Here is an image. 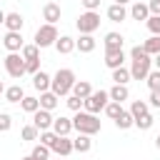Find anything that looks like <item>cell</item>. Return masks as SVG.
<instances>
[{"label":"cell","mask_w":160,"mask_h":160,"mask_svg":"<svg viewBox=\"0 0 160 160\" xmlns=\"http://www.w3.org/2000/svg\"><path fill=\"white\" fill-rule=\"evenodd\" d=\"M75 72L70 68H60L52 78H50V92H55L58 98H68L72 92V85H75Z\"/></svg>","instance_id":"cell-1"},{"label":"cell","mask_w":160,"mask_h":160,"mask_svg":"<svg viewBox=\"0 0 160 160\" xmlns=\"http://www.w3.org/2000/svg\"><path fill=\"white\" fill-rule=\"evenodd\" d=\"M72 120V130H78L80 135H95V132H100V128H102V122L98 120V115H92V112H85V110H80V112H75V118H70Z\"/></svg>","instance_id":"cell-2"},{"label":"cell","mask_w":160,"mask_h":160,"mask_svg":"<svg viewBox=\"0 0 160 160\" xmlns=\"http://www.w3.org/2000/svg\"><path fill=\"white\" fill-rule=\"evenodd\" d=\"M60 35H58V28L55 25H40L38 30H35V38H32V45L35 48H50V45H55V40H58Z\"/></svg>","instance_id":"cell-3"},{"label":"cell","mask_w":160,"mask_h":160,"mask_svg":"<svg viewBox=\"0 0 160 160\" xmlns=\"http://www.w3.org/2000/svg\"><path fill=\"white\" fill-rule=\"evenodd\" d=\"M110 102V95H108V90H92L85 100H82V108H85V112H92V115H98L100 110H105V105Z\"/></svg>","instance_id":"cell-4"},{"label":"cell","mask_w":160,"mask_h":160,"mask_svg":"<svg viewBox=\"0 0 160 160\" xmlns=\"http://www.w3.org/2000/svg\"><path fill=\"white\" fill-rule=\"evenodd\" d=\"M75 25H78L80 35H92V32L100 28V12H90V10H85V12H80V18L75 20Z\"/></svg>","instance_id":"cell-5"},{"label":"cell","mask_w":160,"mask_h":160,"mask_svg":"<svg viewBox=\"0 0 160 160\" xmlns=\"http://www.w3.org/2000/svg\"><path fill=\"white\" fill-rule=\"evenodd\" d=\"M128 70H130V80H145V78H148V72L152 70V58L145 52V55L135 58V60H132V65H130Z\"/></svg>","instance_id":"cell-6"},{"label":"cell","mask_w":160,"mask_h":160,"mask_svg":"<svg viewBox=\"0 0 160 160\" xmlns=\"http://www.w3.org/2000/svg\"><path fill=\"white\" fill-rule=\"evenodd\" d=\"M2 62H5V70H8L10 78L20 80V78L25 75V60H22L20 52H8V55L2 58Z\"/></svg>","instance_id":"cell-7"},{"label":"cell","mask_w":160,"mask_h":160,"mask_svg":"<svg viewBox=\"0 0 160 160\" xmlns=\"http://www.w3.org/2000/svg\"><path fill=\"white\" fill-rule=\"evenodd\" d=\"M52 112H48V110H35L32 112V125L42 132V130H52Z\"/></svg>","instance_id":"cell-8"},{"label":"cell","mask_w":160,"mask_h":160,"mask_svg":"<svg viewBox=\"0 0 160 160\" xmlns=\"http://www.w3.org/2000/svg\"><path fill=\"white\" fill-rule=\"evenodd\" d=\"M50 152H55L58 158H68L70 152H72V140L70 138H55V142L50 145Z\"/></svg>","instance_id":"cell-9"},{"label":"cell","mask_w":160,"mask_h":160,"mask_svg":"<svg viewBox=\"0 0 160 160\" xmlns=\"http://www.w3.org/2000/svg\"><path fill=\"white\" fill-rule=\"evenodd\" d=\"M60 15H62V10H60L58 2H45V5H42V20H45L48 25L60 22Z\"/></svg>","instance_id":"cell-10"},{"label":"cell","mask_w":160,"mask_h":160,"mask_svg":"<svg viewBox=\"0 0 160 160\" xmlns=\"http://www.w3.org/2000/svg\"><path fill=\"white\" fill-rule=\"evenodd\" d=\"M2 45H5L8 52H20L22 45H25V42H22V32H5Z\"/></svg>","instance_id":"cell-11"},{"label":"cell","mask_w":160,"mask_h":160,"mask_svg":"<svg viewBox=\"0 0 160 160\" xmlns=\"http://www.w3.org/2000/svg\"><path fill=\"white\" fill-rule=\"evenodd\" d=\"M52 132L60 135V138H68V135L72 132V120H70V118H62V115L55 118V120H52Z\"/></svg>","instance_id":"cell-12"},{"label":"cell","mask_w":160,"mask_h":160,"mask_svg":"<svg viewBox=\"0 0 160 160\" xmlns=\"http://www.w3.org/2000/svg\"><path fill=\"white\" fill-rule=\"evenodd\" d=\"M122 62H125V52H122V50H105V65H108L110 70L122 68Z\"/></svg>","instance_id":"cell-13"},{"label":"cell","mask_w":160,"mask_h":160,"mask_svg":"<svg viewBox=\"0 0 160 160\" xmlns=\"http://www.w3.org/2000/svg\"><path fill=\"white\" fill-rule=\"evenodd\" d=\"M22 25H25V20H22L20 12H8V15H5V28H8V32H20Z\"/></svg>","instance_id":"cell-14"},{"label":"cell","mask_w":160,"mask_h":160,"mask_svg":"<svg viewBox=\"0 0 160 160\" xmlns=\"http://www.w3.org/2000/svg\"><path fill=\"white\" fill-rule=\"evenodd\" d=\"M38 100H40V110H48V112H52V110L58 108V102H60V98H58L55 92H50V90H48V92H40Z\"/></svg>","instance_id":"cell-15"},{"label":"cell","mask_w":160,"mask_h":160,"mask_svg":"<svg viewBox=\"0 0 160 160\" xmlns=\"http://www.w3.org/2000/svg\"><path fill=\"white\" fill-rule=\"evenodd\" d=\"M102 45H105V50H122L125 38H122L120 32H108L105 40H102Z\"/></svg>","instance_id":"cell-16"},{"label":"cell","mask_w":160,"mask_h":160,"mask_svg":"<svg viewBox=\"0 0 160 160\" xmlns=\"http://www.w3.org/2000/svg\"><path fill=\"white\" fill-rule=\"evenodd\" d=\"M55 50H58L60 55H70V52L75 50V40H72L70 35H60V38L55 40Z\"/></svg>","instance_id":"cell-17"},{"label":"cell","mask_w":160,"mask_h":160,"mask_svg":"<svg viewBox=\"0 0 160 160\" xmlns=\"http://www.w3.org/2000/svg\"><path fill=\"white\" fill-rule=\"evenodd\" d=\"M130 18H132V20H138V22H140V20H148V18H150L148 2H140V0H138V2H132V8H130Z\"/></svg>","instance_id":"cell-18"},{"label":"cell","mask_w":160,"mask_h":160,"mask_svg":"<svg viewBox=\"0 0 160 160\" xmlns=\"http://www.w3.org/2000/svg\"><path fill=\"white\" fill-rule=\"evenodd\" d=\"M95 45H98V40H95L92 35H80V38L75 40V50H80V52H92Z\"/></svg>","instance_id":"cell-19"},{"label":"cell","mask_w":160,"mask_h":160,"mask_svg":"<svg viewBox=\"0 0 160 160\" xmlns=\"http://www.w3.org/2000/svg\"><path fill=\"white\" fill-rule=\"evenodd\" d=\"M32 88L40 90V92H48V90H50V75L42 72V70H38V72L32 75Z\"/></svg>","instance_id":"cell-20"},{"label":"cell","mask_w":160,"mask_h":160,"mask_svg":"<svg viewBox=\"0 0 160 160\" xmlns=\"http://www.w3.org/2000/svg\"><path fill=\"white\" fill-rule=\"evenodd\" d=\"M108 95H110L112 102H125V100L130 98V90H128V85H112V88L108 90Z\"/></svg>","instance_id":"cell-21"},{"label":"cell","mask_w":160,"mask_h":160,"mask_svg":"<svg viewBox=\"0 0 160 160\" xmlns=\"http://www.w3.org/2000/svg\"><path fill=\"white\" fill-rule=\"evenodd\" d=\"M125 18H128L125 5H115V2H112V5L108 8V20H110V22H122Z\"/></svg>","instance_id":"cell-22"},{"label":"cell","mask_w":160,"mask_h":160,"mask_svg":"<svg viewBox=\"0 0 160 160\" xmlns=\"http://www.w3.org/2000/svg\"><path fill=\"white\" fill-rule=\"evenodd\" d=\"M90 92H92V85H90L88 80H75V85H72V92H70V95H75V98H80V100H85Z\"/></svg>","instance_id":"cell-23"},{"label":"cell","mask_w":160,"mask_h":160,"mask_svg":"<svg viewBox=\"0 0 160 160\" xmlns=\"http://www.w3.org/2000/svg\"><path fill=\"white\" fill-rule=\"evenodd\" d=\"M90 148H92L90 135H80L78 132V138L72 140V152H90Z\"/></svg>","instance_id":"cell-24"},{"label":"cell","mask_w":160,"mask_h":160,"mask_svg":"<svg viewBox=\"0 0 160 160\" xmlns=\"http://www.w3.org/2000/svg\"><path fill=\"white\" fill-rule=\"evenodd\" d=\"M130 115H132V120H138V118H142V115H148L150 112V105L145 102V100H132V105H130V110H128Z\"/></svg>","instance_id":"cell-25"},{"label":"cell","mask_w":160,"mask_h":160,"mask_svg":"<svg viewBox=\"0 0 160 160\" xmlns=\"http://www.w3.org/2000/svg\"><path fill=\"white\" fill-rule=\"evenodd\" d=\"M22 98H25L22 85H10V88H5V100H8V102H20Z\"/></svg>","instance_id":"cell-26"},{"label":"cell","mask_w":160,"mask_h":160,"mask_svg":"<svg viewBox=\"0 0 160 160\" xmlns=\"http://www.w3.org/2000/svg\"><path fill=\"white\" fill-rule=\"evenodd\" d=\"M132 125H135V120H132V115H130L128 110H122V112L115 118V128H118V130H130Z\"/></svg>","instance_id":"cell-27"},{"label":"cell","mask_w":160,"mask_h":160,"mask_svg":"<svg viewBox=\"0 0 160 160\" xmlns=\"http://www.w3.org/2000/svg\"><path fill=\"white\" fill-rule=\"evenodd\" d=\"M142 50H145L150 58H152V55H158V52H160V35H150V38L142 42Z\"/></svg>","instance_id":"cell-28"},{"label":"cell","mask_w":160,"mask_h":160,"mask_svg":"<svg viewBox=\"0 0 160 160\" xmlns=\"http://www.w3.org/2000/svg\"><path fill=\"white\" fill-rule=\"evenodd\" d=\"M20 108H22L25 112H30V115H32L35 110H40V100H38V98H32V95H25V98L20 100Z\"/></svg>","instance_id":"cell-29"},{"label":"cell","mask_w":160,"mask_h":160,"mask_svg":"<svg viewBox=\"0 0 160 160\" xmlns=\"http://www.w3.org/2000/svg\"><path fill=\"white\" fill-rule=\"evenodd\" d=\"M112 80H115V85H128L130 70H128V68H115V70H112Z\"/></svg>","instance_id":"cell-30"},{"label":"cell","mask_w":160,"mask_h":160,"mask_svg":"<svg viewBox=\"0 0 160 160\" xmlns=\"http://www.w3.org/2000/svg\"><path fill=\"white\" fill-rule=\"evenodd\" d=\"M22 60H40V48L35 45H22Z\"/></svg>","instance_id":"cell-31"},{"label":"cell","mask_w":160,"mask_h":160,"mask_svg":"<svg viewBox=\"0 0 160 160\" xmlns=\"http://www.w3.org/2000/svg\"><path fill=\"white\" fill-rule=\"evenodd\" d=\"M20 135H22V140H25V142H32V140H38V138H40V130H38L35 125H25Z\"/></svg>","instance_id":"cell-32"},{"label":"cell","mask_w":160,"mask_h":160,"mask_svg":"<svg viewBox=\"0 0 160 160\" xmlns=\"http://www.w3.org/2000/svg\"><path fill=\"white\" fill-rule=\"evenodd\" d=\"M30 155H32L35 160H50V155H52V152H50V148H45V145H40V142H38V145L32 148V152H30Z\"/></svg>","instance_id":"cell-33"},{"label":"cell","mask_w":160,"mask_h":160,"mask_svg":"<svg viewBox=\"0 0 160 160\" xmlns=\"http://www.w3.org/2000/svg\"><path fill=\"white\" fill-rule=\"evenodd\" d=\"M120 112H122V102H112V100H110V102L105 105V115H108L110 120H115Z\"/></svg>","instance_id":"cell-34"},{"label":"cell","mask_w":160,"mask_h":160,"mask_svg":"<svg viewBox=\"0 0 160 160\" xmlns=\"http://www.w3.org/2000/svg\"><path fill=\"white\" fill-rule=\"evenodd\" d=\"M145 82H148L150 90H160V70H150L148 78H145Z\"/></svg>","instance_id":"cell-35"},{"label":"cell","mask_w":160,"mask_h":160,"mask_svg":"<svg viewBox=\"0 0 160 160\" xmlns=\"http://www.w3.org/2000/svg\"><path fill=\"white\" fill-rule=\"evenodd\" d=\"M152 122H155V118L148 112V115H142V118H138V120H135V128H140V130H150V128H152Z\"/></svg>","instance_id":"cell-36"},{"label":"cell","mask_w":160,"mask_h":160,"mask_svg":"<svg viewBox=\"0 0 160 160\" xmlns=\"http://www.w3.org/2000/svg\"><path fill=\"white\" fill-rule=\"evenodd\" d=\"M145 25H148V30H150L152 35H160V15H150V18L145 20Z\"/></svg>","instance_id":"cell-37"},{"label":"cell","mask_w":160,"mask_h":160,"mask_svg":"<svg viewBox=\"0 0 160 160\" xmlns=\"http://www.w3.org/2000/svg\"><path fill=\"white\" fill-rule=\"evenodd\" d=\"M55 138H58V135H55V132H52V130H42V132H40V138H38V140H40V145H45V148H50V145H52V142H55Z\"/></svg>","instance_id":"cell-38"},{"label":"cell","mask_w":160,"mask_h":160,"mask_svg":"<svg viewBox=\"0 0 160 160\" xmlns=\"http://www.w3.org/2000/svg\"><path fill=\"white\" fill-rule=\"evenodd\" d=\"M65 102H68V108H70L72 112H80V108H82V100H80V98H75V95H68V100H65Z\"/></svg>","instance_id":"cell-39"},{"label":"cell","mask_w":160,"mask_h":160,"mask_svg":"<svg viewBox=\"0 0 160 160\" xmlns=\"http://www.w3.org/2000/svg\"><path fill=\"white\" fill-rule=\"evenodd\" d=\"M12 128V118L8 112H0V132H8Z\"/></svg>","instance_id":"cell-40"},{"label":"cell","mask_w":160,"mask_h":160,"mask_svg":"<svg viewBox=\"0 0 160 160\" xmlns=\"http://www.w3.org/2000/svg\"><path fill=\"white\" fill-rule=\"evenodd\" d=\"M38 70H40V60H25V72L35 75Z\"/></svg>","instance_id":"cell-41"},{"label":"cell","mask_w":160,"mask_h":160,"mask_svg":"<svg viewBox=\"0 0 160 160\" xmlns=\"http://www.w3.org/2000/svg\"><path fill=\"white\" fill-rule=\"evenodd\" d=\"M148 105H152V108H160V90H150Z\"/></svg>","instance_id":"cell-42"},{"label":"cell","mask_w":160,"mask_h":160,"mask_svg":"<svg viewBox=\"0 0 160 160\" xmlns=\"http://www.w3.org/2000/svg\"><path fill=\"white\" fill-rule=\"evenodd\" d=\"M80 2H82V8L90 10V12H98V8H100V0H80Z\"/></svg>","instance_id":"cell-43"},{"label":"cell","mask_w":160,"mask_h":160,"mask_svg":"<svg viewBox=\"0 0 160 160\" xmlns=\"http://www.w3.org/2000/svg\"><path fill=\"white\" fill-rule=\"evenodd\" d=\"M148 10L150 15H160V0H148Z\"/></svg>","instance_id":"cell-44"},{"label":"cell","mask_w":160,"mask_h":160,"mask_svg":"<svg viewBox=\"0 0 160 160\" xmlns=\"http://www.w3.org/2000/svg\"><path fill=\"white\" fill-rule=\"evenodd\" d=\"M152 65H155V70H160V52L152 55Z\"/></svg>","instance_id":"cell-45"},{"label":"cell","mask_w":160,"mask_h":160,"mask_svg":"<svg viewBox=\"0 0 160 160\" xmlns=\"http://www.w3.org/2000/svg\"><path fill=\"white\" fill-rule=\"evenodd\" d=\"M5 15H8V12H2V10H0V25H5Z\"/></svg>","instance_id":"cell-46"},{"label":"cell","mask_w":160,"mask_h":160,"mask_svg":"<svg viewBox=\"0 0 160 160\" xmlns=\"http://www.w3.org/2000/svg\"><path fill=\"white\" fill-rule=\"evenodd\" d=\"M130 0H115V5H128Z\"/></svg>","instance_id":"cell-47"},{"label":"cell","mask_w":160,"mask_h":160,"mask_svg":"<svg viewBox=\"0 0 160 160\" xmlns=\"http://www.w3.org/2000/svg\"><path fill=\"white\" fill-rule=\"evenodd\" d=\"M0 95H5V85H2V80H0Z\"/></svg>","instance_id":"cell-48"},{"label":"cell","mask_w":160,"mask_h":160,"mask_svg":"<svg viewBox=\"0 0 160 160\" xmlns=\"http://www.w3.org/2000/svg\"><path fill=\"white\" fill-rule=\"evenodd\" d=\"M155 148H158V150H160V135H158V138H155Z\"/></svg>","instance_id":"cell-49"},{"label":"cell","mask_w":160,"mask_h":160,"mask_svg":"<svg viewBox=\"0 0 160 160\" xmlns=\"http://www.w3.org/2000/svg\"><path fill=\"white\" fill-rule=\"evenodd\" d=\"M20 160H35V158H32V155H25V158H20Z\"/></svg>","instance_id":"cell-50"},{"label":"cell","mask_w":160,"mask_h":160,"mask_svg":"<svg viewBox=\"0 0 160 160\" xmlns=\"http://www.w3.org/2000/svg\"><path fill=\"white\" fill-rule=\"evenodd\" d=\"M50 160H65V158H50Z\"/></svg>","instance_id":"cell-51"},{"label":"cell","mask_w":160,"mask_h":160,"mask_svg":"<svg viewBox=\"0 0 160 160\" xmlns=\"http://www.w3.org/2000/svg\"><path fill=\"white\" fill-rule=\"evenodd\" d=\"M0 60H2V55H0Z\"/></svg>","instance_id":"cell-52"}]
</instances>
